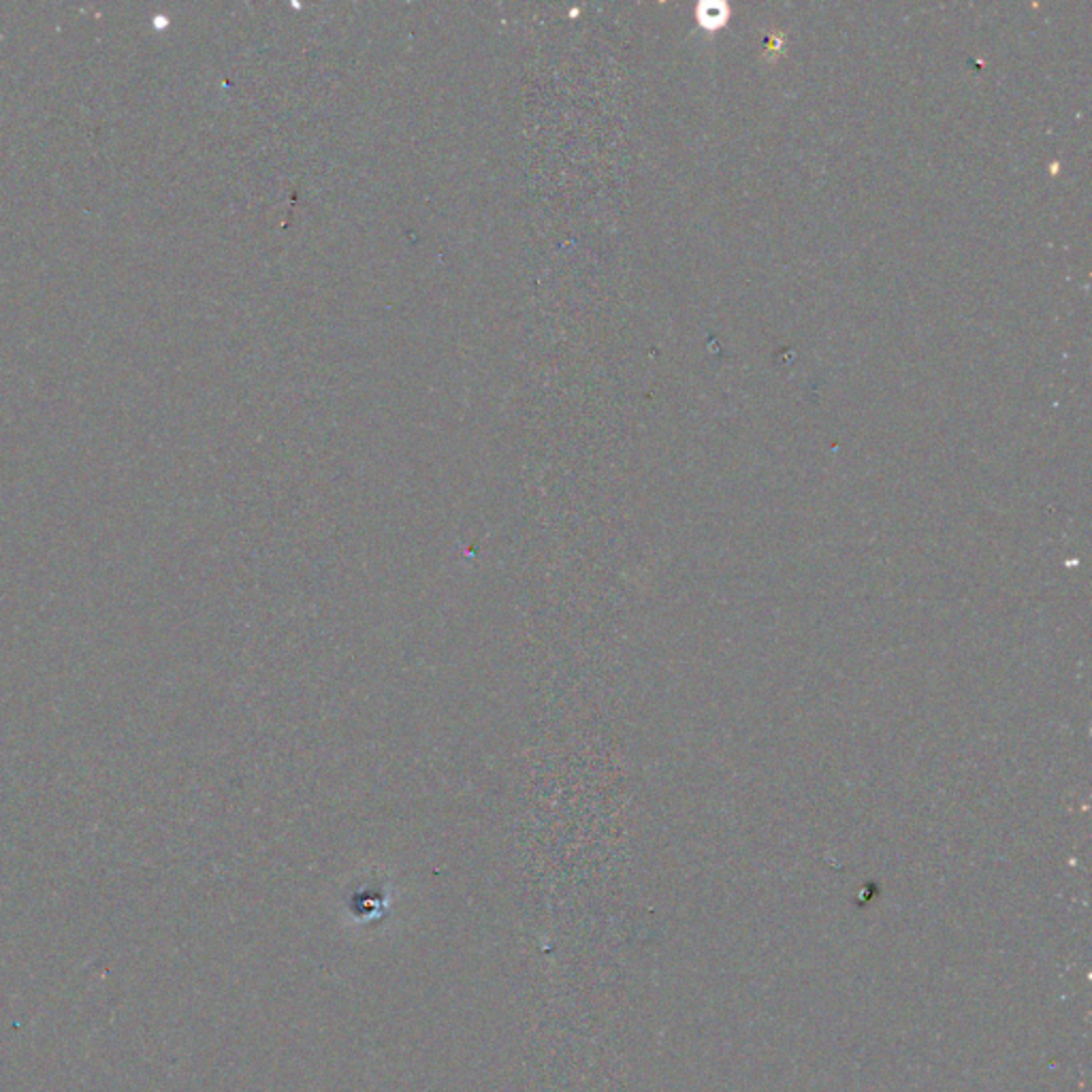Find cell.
<instances>
[{
  "instance_id": "6da1fadb",
  "label": "cell",
  "mask_w": 1092,
  "mask_h": 1092,
  "mask_svg": "<svg viewBox=\"0 0 1092 1092\" xmlns=\"http://www.w3.org/2000/svg\"><path fill=\"white\" fill-rule=\"evenodd\" d=\"M698 15H700V22L706 24V26H719L725 20L723 7H719V5H704L698 11Z\"/></svg>"
}]
</instances>
